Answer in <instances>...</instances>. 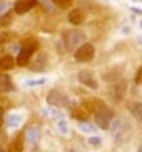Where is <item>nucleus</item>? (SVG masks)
<instances>
[{
    "instance_id": "obj_1",
    "label": "nucleus",
    "mask_w": 142,
    "mask_h": 152,
    "mask_svg": "<svg viewBox=\"0 0 142 152\" xmlns=\"http://www.w3.org/2000/svg\"><path fill=\"white\" fill-rule=\"evenodd\" d=\"M112 134H114V139H116L117 142H125V140H129L130 139V132H132V127L127 121L124 119H114L109 127Z\"/></svg>"
},
{
    "instance_id": "obj_2",
    "label": "nucleus",
    "mask_w": 142,
    "mask_h": 152,
    "mask_svg": "<svg viewBox=\"0 0 142 152\" xmlns=\"http://www.w3.org/2000/svg\"><path fill=\"white\" fill-rule=\"evenodd\" d=\"M127 90H129V82L125 79H119V80L112 82L111 87H109V97L114 104H120L127 95Z\"/></svg>"
},
{
    "instance_id": "obj_3",
    "label": "nucleus",
    "mask_w": 142,
    "mask_h": 152,
    "mask_svg": "<svg viewBox=\"0 0 142 152\" xmlns=\"http://www.w3.org/2000/svg\"><path fill=\"white\" fill-rule=\"evenodd\" d=\"M112 121H114V110H112V109H109L105 104H104L102 107H100L97 112H95V114H94V122H95V127H99V129H102V130H109Z\"/></svg>"
},
{
    "instance_id": "obj_4",
    "label": "nucleus",
    "mask_w": 142,
    "mask_h": 152,
    "mask_svg": "<svg viewBox=\"0 0 142 152\" xmlns=\"http://www.w3.org/2000/svg\"><path fill=\"white\" fill-rule=\"evenodd\" d=\"M82 44H85V34L80 30H67L64 32V45L67 50H74L75 52Z\"/></svg>"
},
{
    "instance_id": "obj_5",
    "label": "nucleus",
    "mask_w": 142,
    "mask_h": 152,
    "mask_svg": "<svg viewBox=\"0 0 142 152\" xmlns=\"http://www.w3.org/2000/svg\"><path fill=\"white\" fill-rule=\"evenodd\" d=\"M95 55V49H94V45L89 44V42H85L79 47V49L74 52V58H75L77 62H90Z\"/></svg>"
},
{
    "instance_id": "obj_6",
    "label": "nucleus",
    "mask_w": 142,
    "mask_h": 152,
    "mask_svg": "<svg viewBox=\"0 0 142 152\" xmlns=\"http://www.w3.org/2000/svg\"><path fill=\"white\" fill-rule=\"evenodd\" d=\"M47 104L52 107H65V105H69V99L59 89H52L47 94Z\"/></svg>"
},
{
    "instance_id": "obj_7",
    "label": "nucleus",
    "mask_w": 142,
    "mask_h": 152,
    "mask_svg": "<svg viewBox=\"0 0 142 152\" xmlns=\"http://www.w3.org/2000/svg\"><path fill=\"white\" fill-rule=\"evenodd\" d=\"M49 64V57L45 52H39L37 55H32L30 62H29V69L32 72H44Z\"/></svg>"
},
{
    "instance_id": "obj_8",
    "label": "nucleus",
    "mask_w": 142,
    "mask_h": 152,
    "mask_svg": "<svg viewBox=\"0 0 142 152\" xmlns=\"http://www.w3.org/2000/svg\"><path fill=\"white\" fill-rule=\"evenodd\" d=\"M77 79H79V82L82 85H85V87H89V89H97L99 87V82L95 80V77H94V74L90 70H80L79 74H77Z\"/></svg>"
},
{
    "instance_id": "obj_9",
    "label": "nucleus",
    "mask_w": 142,
    "mask_h": 152,
    "mask_svg": "<svg viewBox=\"0 0 142 152\" xmlns=\"http://www.w3.org/2000/svg\"><path fill=\"white\" fill-rule=\"evenodd\" d=\"M37 4H39V0H17V2L13 4V14L23 15V14H27L29 10L34 9Z\"/></svg>"
},
{
    "instance_id": "obj_10",
    "label": "nucleus",
    "mask_w": 142,
    "mask_h": 152,
    "mask_svg": "<svg viewBox=\"0 0 142 152\" xmlns=\"http://www.w3.org/2000/svg\"><path fill=\"white\" fill-rule=\"evenodd\" d=\"M127 110L137 122L142 124V102L141 100H129L127 102Z\"/></svg>"
},
{
    "instance_id": "obj_11",
    "label": "nucleus",
    "mask_w": 142,
    "mask_h": 152,
    "mask_svg": "<svg viewBox=\"0 0 142 152\" xmlns=\"http://www.w3.org/2000/svg\"><path fill=\"white\" fill-rule=\"evenodd\" d=\"M32 55H34V52H32V50H29V49H25V47H22V45H20V52L17 54L15 64H17V65H20V67H25V65H29Z\"/></svg>"
},
{
    "instance_id": "obj_12",
    "label": "nucleus",
    "mask_w": 142,
    "mask_h": 152,
    "mask_svg": "<svg viewBox=\"0 0 142 152\" xmlns=\"http://www.w3.org/2000/svg\"><path fill=\"white\" fill-rule=\"evenodd\" d=\"M67 20L72 23V25H80V23H84L85 20V14L82 9H72L67 15Z\"/></svg>"
},
{
    "instance_id": "obj_13",
    "label": "nucleus",
    "mask_w": 142,
    "mask_h": 152,
    "mask_svg": "<svg viewBox=\"0 0 142 152\" xmlns=\"http://www.w3.org/2000/svg\"><path fill=\"white\" fill-rule=\"evenodd\" d=\"M13 90V84H12V77L7 72H0V94H7Z\"/></svg>"
},
{
    "instance_id": "obj_14",
    "label": "nucleus",
    "mask_w": 142,
    "mask_h": 152,
    "mask_svg": "<svg viewBox=\"0 0 142 152\" xmlns=\"http://www.w3.org/2000/svg\"><path fill=\"white\" fill-rule=\"evenodd\" d=\"M102 105H104V102L100 100V99H87V100L82 102V107L89 112V114H95Z\"/></svg>"
},
{
    "instance_id": "obj_15",
    "label": "nucleus",
    "mask_w": 142,
    "mask_h": 152,
    "mask_svg": "<svg viewBox=\"0 0 142 152\" xmlns=\"http://www.w3.org/2000/svg\"><path fill=\"white\" fill-rule=\"evenodd\" d=\"M23 135H25L23 139H25L30 145H35V144L39 142V139H40V129L39 127H29Z\"/></svg>"
},
{
    "instance_id": "obj_16",
    "label": "nucleus",
    "mask_w": 142,
    "mask_h": 152,
    "mask_svg": "<svg viewBox=\"0 0 142 152\" xmlns=\"http://www.w3.org/2000/svg\"><path fill=\"white\" fill-rule=\"evenodd\" d=\"M15 67V58L9 54H4L0 57V72H9Z\"/></svg>"
},
{
    "instance_id": "obj_17",
    "label": "nucleus",
    "mask_w": 142,
    "mask_h": 152,
    "mask_svg": "<svg viewBox=\"0 0 142 152\" xmlns=\"http://www.w3.org/2000/svg\"><path fill=\"white\" fill-rule=\"evenodd\" d=\"M25 139H23V135H17L15 139H12L9 144V151L7 152H23V147H25V142H23Z\"/></svg>"
},
{
    "instance_id": "obj_18",
    "label": "nucleus",
    "mask_w": 142,
    "mask_h": 152,
    "mask_svg": "<svg viewBox=\"0 0 142 152\" xmlns=\"http://www.w3.org/2000/svg\"><path fill=\"white\" fill-rule=\"evenodd\" d=\"M102 79L109 84V82H116L119 80V79H122V72L119 70V69H114V70H109V72H104L102 74Z\"/></svg>"
},
{
    "instance_id": "obj_19",
    "label": "nucleus",
    "mask_w": 142,
    "mask_h": 152,
    "mask_svg": "<svg viewBox=\"0 0 142 152\" xmlns=\"http://www.w3.org/2000/svg\"><path fill=\"white\" fill-rule=\"evenodd\" d=\"M89 115H90V114L85 110L84 107H75V109H72V117H75L79 122H87Z\"/></svg>"
},
{
    "instance_id": "obj_20",
    "label": "nucleus",
    "mask_w": 142,
    "mask_h": 152,
    "mask_svg": "<svg viewBox=\"0 0 142 152\" xmlns=\"http://www.w3.org/2000/svg\"><path fill=\"white\" fill-rule=\"evenodd\" d=\"M23 121V115H20V114H10L9 117H7V125L9 127H18V125L22 124Z\"/></svg>"
},
{
    "instance_id": "obj_21",
    "label": "nucleus",
    "mask_w": 142,
    "mask_h": 152,
    "mask_svg": "<svg viewBox=\"0 0 142 152\" xmlns=\"http://www.w3.org/2000/svg\"><path fill=\"white\" fill-rule=\"evenodd\" d=\"M77 127H79V130H82L85 134H95V130H97V127L94 124H90V122H79Z\"/></svg>"
},
{
    "instance_id": "obj_22",
    "label": "nucleus",
    "mask_w": 142,
    "mask_h": 152,
    "mask_svg": "<svg viewBox=\"0 0 142 152\" xmlns=\"http://www.w3.org/2000/svg\"><path fill=\"white\" fill-rule=\"evenodd\" d=\"M12 18H13V10H10V12H5V14H2V17H0V28L9 27L10 23H12Z\"/></svg>"
},
{
    "instance_id": "obj_23",
    "label": "nucleus",
    "mask_w": 142,
    "mask_h": 152,
    "mask_svg": "<svg viewBox=\"0 0 142 152\" xmlns=\"http://www.w3.org/2000/svg\"><path fill=\"white\" fill-rule=\"evenodd\" d=\"M50 2H52L55 7H59V9H69L74 0H50Z\"/></svg>"
},
{
    "instance_id": "obj_24",
    "label": "nucleus",
    "mask_w": 142,
    "mask_h": 152,
    "mask_svg": "<svg viewBox=\"0 0 142 152\" xmlns=\"http://www.w3.org/2000/svg\"><path fill=\"white\" fill-rule=\"evenodd\" d=\"M45 82H47V79H32V80H27L25 82V85L27 87H37V85H44Z\"/></svg>"
},
{
    "instance_id": "obj_25",
    "label": "nucleus",
    "mask_w": 142,
    "mask_h": 152,
    "mask_svg": "<svg viewBox=\"0 0 142 152\" xmlns=\"http://www.w3.org/2000/svg\"><path fill=\"white\" fill-rule=\"evenodd\" d=\"M12 39H13V35L10 34V32H2V34H0V45L9 44Z\"/></svg>"
},
{
    "instance_id": "obj_26",
    "label": "nucleus",
    "mask_w": 142,
    "mask_h": 152,
    "mask_svg": "<svg viewBox=\"0 0 142 152\" xmlns=\"http://www.w3.org/2000/svg\"><path fill=\"white\" fill-rule=\"evenodd\" d=\"M89 144H90V145H94V147H97V145L102 144V139L99 137V135H92V137H89Z\"/></svg>"
},
{
    "instance_id": "obj_27",
    "label": "nucleus",
    "mask_w": 142,
    "mask_h": 152,
    "mask_svg": "<svg viewBox=\"0 0 142 152\" xmlns=\"http://www.w3.org/2000/svg\"><path fill=\"white\" fill-rule=\"evenodd\" d=\"M57 125H59V129H60V132H62V134H67V132H69V127H67V122L64 121V119H60V121L57 122Z\"/></svg>"
},
{
    "instance_id": "obj_28",
    "label": "nucleus",
    "mask_w": 142,
    "mask_h": 152,
    "mask_svg": "<svg viewBox=\"0 0 142 152\" xmlns=\"http://www.w3.org/2000/svg\"><path fill=\"white\" fill-rule=\"evenodd\" d=\"M40 4H42V5L45 7V10H47V12H52L53 7H55V5H53L52 2H50V0H40Z\"/></svg>"
},
{
    "instance_id": "obj_29",
    "label": "nucleus",
    "mask_w": 142,
    "mask_h": 152,
    "mask_svg": "<svg viewBox=\"0 0 142 152\" xmlns=\"http://www.w3.org/2000/svg\"><path fill=\"white\" fill-rule=\"evenodd\" d=\"M135 84H142V67L137 70V74H135Z\"/></svg>"
},
{
    "instance_id": "obj_30",
    "label": "nucleus",
    "mask_w": 142,
    "mask_h": 152,
    "mask_svg": "<svg viewBox=\"0 0 142 152\" xmlns=\"http://www.w3.org/2000/svg\"><path fill=\"white\" fill-rule=\"evenodd\" d=\"M7 10V2H0V14H5Z\"/></svg>"
},
{
    "instance_id": "obj_31",
    "label": "nucleus",
    "mask_w": 142,
    "mask_h": 152,
    "mask_svg": "<svg viewBox=\"0 0 142 152\" xmlns=\"http://www.w3.org/2000/svg\"><path fill=\"white\" fill-rule=\"evenodd\" d=\"M130 10H132L134 14H139V15H142V10H141V9H135V7H130Z\"/></svg>"
},
{
    "instance_id": "obj_32",
    "label": "nucleus",
    "mask_w": 142,
    "mask_h": 152,
    "mask_svg": "<svg viewBox=\"0 0 142 152\" xmlns=\"http://www.w3.org/2000/svg\"><path fill=\"white\" fill-rule=\"evenodd\" d=\"M2 55H4V47L0 45V57H2Z\"/></svg>"
},
{
    "instance_id": "obj_33",
    "label": "nucleus",
    "mask_w": 142,
    "mask_h": 152,
    "mask_svg": "<svg viewBox=\"0 0 142 152\" xmlns=\"http://www.w3.org/2000/svg\"><path fill=\"white\" fill-rule=\"evenodd\" d=\"M137 152H142V145H141V147H139V149H137Z\"/></svg>"
},
{
    "instance_id": "obj_34",
    "label": "nucleus",
    "mask_w": 142,
    "mask_h": 152,
    "mask_svg": "<svg viewBox=\"0 0 142 152\" xmlns=\"http://www.w3.org/2000/svg\"><path fill=\"white\" fill-rule=\"evenodd\" d=\"M139 44H142V37H141V39H139Z\"/></svg>"
},
{
    "instance_id": "obj_35",
    "label": "nucleus",
    "mask_w": 142,
    "mask_h": 152,
    "mask_svg": "<svg viewBox=\"0 0 142 152\" xmlns=\"http://www.w3.org/2000/svg\"><path fill=\"white\" fill-rule=\"evenodd\" d=\"M0 129H2V119H0Z\"/></svg>"
},
{
    "instance_id": "obj_36",
    "label": "nucleus",
    "mask_w": 142,
    "mask_h": 152,
    "mask_svg": "<svg viewBox=\"0 0 142 152\" xmlns=\"http://www.w3.org/2000/svg\"><path fill=\"white\" fill-rule=\"evenodd\" d=\"M0 152H5V151H4V149H0Z\"/></svg>"
},
{
    "instance_id": "obj_37",
    "label": "nucleus",
    "mask_w": 142,
    "mask_h": 152,
    "mask_svg": "<svg viewBox=\"0 0 142 152\" xmlns=\"http://www.w3.org/2000/svg\"><path fill=\"white\" fill-rule=\"evenodd\" d=\"M134 2H141V0H134Z\"/></svg>"
},
{
    "instance_id": "obj_38",
    "label": "nucleus",
    "mask_w": 142,
    "mask_h": 152,
    "mask_svg": "<svg viewBox=\"0 0 142 152\" xmlns=\"http://www.w3.org/2000/svg\"><path fill=\"white\" fill-rule=\"evenodd\" d=\"M141 27H142V22H141Z\"/></svg>"
}]
</instances>
